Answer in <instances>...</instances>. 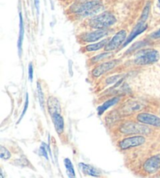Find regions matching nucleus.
Here are the masks:
<instances>
[{
	"instance_id": "f257e3e1",
	"label": "nucleus",
	"mask_w": 160,
	"mask_h": 178,
	"mask_svg": "<svg viewBox=\"0 0 160 178\" xmlns=\"http://www.w3.org/2000/svg\"><path fill=\"white\" fill-rule=\"evenodd\" d=\"M102 9L103 4L101 0H90L73 4L70 8V11L80 18H85L97 14Z\"/></svg>"
},
{
	"instance_id": "f03ea898",
	"label": "nucleus",
	"mask_w": 160,
	"mask_h": 178,
	"mask_svg": "<svg viewBox=\"0 0 160 178\" xmlns=\"http://www.w3.org/2000/svg\"><path fill=\"white\" fill-rule=\"evenodd\" d=\"M116 19L114 15L110 12H103L100 14L95 15L90 18L88 24L91 28L95 29L109 28L112 25L115 24Z\"/></svg>"
},
{
	"instance_id": "7ed1b4c3",
	"label": "nucleus",
	"mask_w": 160,
	"mask_h": 178,
	"mask_svg": "<svg viewBox=\"0 0 160 178\" xmlns=\"http://www.w3.org/2000/svg\"><path fill=\"white\" fill-rule=\"evenodd\" d=\"M159 59V53L153 49H145L138 51L134 56V63L138 65H147L157 62Z\"/></svg>"
},
{
	"instance_id": "20e7f679",
	"label": "nucleus",
	"mask_w": 160,
	"mask_h": 178,
	"mask_svg": "<svg viewBox=\"0 0 160 178\" xmlns=\"http://www.w3.org/2000/svg\"><path fill=\"white\" fill-rule=\"evenodd\" d=\"M109 33H110V31L108 30V28L97 29L94 32L82 34L78 36V38L81 39V42H82L83 43H93V42L98 41L100 38L106 36Z\"/></svg>"
},
{
	"instance_id": "39448f33",
	"label": "nucleus",
	"mask_w": 160,
	"mask_h": 178,
	"mask_svg": "<svg viewBox=\"0 0 160 178\" xmlns=\"http://www.w3.org/2000/svg\"><path fill=\"white\" fill-rule=\"evenodd\" d=\"M127 32L125 30H121L118 32L105 46V50L111 52L118 49L122 44H124V42L127 39Z\"/></svg>"
},
{
	"instance_id": "423d86ee",
	"label": "nucleus",
	"mask_w": 160,
	"mask_h": 178,
	"mask_svg": "<svg viewBox=\"0 0 160 178\" xmlns=\"http://www.w3.org/2000/svg\"><path fill=\"white\" fill-rule=\"evenodd\" d=\"M121 132L126 134H148L150 129L142 124H138L134 123H124L120 128Z\"/></svg>"
},
{
	"instance_id": "0eeeda50",
	"label": "nucleus",
	"mask_w": 160,
	"mask_h": 178,
	"mask_svg": "<svg viewBox=\"0 0 160 178\" xmlns=\"http://www.w3.org/2000/svg\"><path fill=\"white\" fill-rule=\"evenodd\" d=\"M145 143V138L143 136H134L127 137L120 142V148L122 150H127L129 148L140 146Z\"/></svg>"
},
{
	"instance_id": "6e6552de",
	"label": "nucleus",
	"mask_w": 160,
	"mask_h": 178,
	"mask_svg": "<svg viewBox=\"0 0 160 178\" xmlns=\"http://www.w3.org/2000/svg\"><path fill=\"white\" fill-rule=\"evenodd\" d=\"M138 122L144 125L153 126H160V118L149 113H140L137 116Z\"/></svg>"
},
{
	"instance_id": "1a4fd4ad",
	"label": "nucleus",
	"mask_w": 160,
	"mask_h": 178,
	"mask_svg": "<svg viewBox=\"0 0 160 178\" xmlns=\"http://www.w3.org/2000/svg\"><path fill=\"white\" fill-rule=\"evenodd\" d=\"M118 60H113V61H108V62H105L102 64H99L98 66H97L93 71H92V75L95 77H98L100 75H103L106 72H109L110 70L113 69V68H115V66L116 65V64L118 63Z\"/></svg>"
},
{
	"instance_id": "9d476101",
	"label": "nucleus",
	"mask_w": 160,
	"mask_h": 178,
	"mask_svg": "<svg viewBox=\"0 0 160 178\" xmlns=\"http://www.w3.org/2000/svg\"><path fill=\"white\" fill-rule=\"evenodd\" d=\"M160 168V155H154L144 164V170L148 173H153Z\"/></svg>"
},
{
	"instance_id": "9b49d317",
	"label": "nucleus",
	"mask_w": 160,
	"mask_h": 178,
	"mask_svg": "<svg viewBox=\"0 0 160 178\" xmlns=\"http://www.w3.org/2000/svg\"><path fill=\"white\" fill-rule=\"evenodd\" d=\"M147 28H148V26H147V24H145V22H143V21H138L137 25L134 28V29L131 32V33L130 34V35L127 37V39H126L125 42L124 43V44H123V46H122L123 47L127 46V45L129 44V43H130V42L134 39V38H135L137 36H138V35H139L140 34H141L143 32H144V31L147 29Z\"/></svg>"
},
{
	"instance_id": "f8f14e48",
	"label": "nucleus",
	"mask_w": 160,
	"mask_h": 178,
	"mask_svg": "<svg viewBox=\"0 0 160 178\" xmlns=\"http://www.w3.org/2000/svg\"><path fill=\"white\" fill-rule=\"evenodd\" d=\"M52 119L56 131L59 134L64 132V118L60 115V113H55L52 114Z\"/></svg>"
},
{
	"instance_id": "ddd939ff",
	"label": "nucleus",
	"mask_w": 160,
	"mask_h": 178,
	"mask_svg": "<svg viewBox=\"0 0 160 178\" xmlns=\"http://www.w3.org/2000/svg\"><path fill=\"white\" fill-rule=\"evenodd\" d=\"M24 21H23L22 13H20V28H19V35H18V41H17V48H18V53L21 57L22 53V45L23 41H24Z\"/></svg>"
},
{
	"instance_id": "4468645a",
	"label": "nucleus",
	"mask_w": 160,
	"mask_h": 178,
	"mask_svg": "<svg viewBox=\"0 0 160 178\" xmlns=\"http://www.w3.org/2000/svg\"><path fill=\"white\" fill-rule=\"evenodd\" d=\"M48 107H49V111L51 115L55 113H60L61 108L59 102L56 98L53 97H50L48 100Z\"/></svg>"
},
{
	"instance_id": "2eb2a0df",
	"label": "nucleus",
	"mask_w": 160,
	"mask_h": 178,
	"mask_svg": "<svg viewBox=\"0 0 160 178\" xmlns=\"http://www.w3.org/2000/svg\"><path fill=\"white\" fill-rule=\"evenodd\" d=\"M79 166L81 167V170H82L84 174L90 175L92 176H100V173L96 168L90 165H87L84 163H80Z\"/></svg>"
},
{
	"instance_id": "dca6fc26",
	"label": "nucleus",
	"mask_w": 160,
	"mask_h": 178,
	"mask_svg": "<svg viewBox=\"0 0 160 178\" xmlns=\"http://www.w3.org/2000/svg\"><path fill=\"white\" fill-rule=\"evenodd\" d=\"M109 39L108 38H105V39L101 40V41L98 42V43H94V44H90L88 46H85L84 49L87 52H93V51H97L98 49H102L103 47L106 46V45L108 43Z\"/></svg>"
},
{
	"instance_id": "f3484780",
	"label": "nucleus",
	"mask_w": 160,
	"mask_h": 178,
	"mask_svg": "<svg viewBox=\"0 0 160 178\" xmlns=\"http://www.w3.org/2000/svg\"><path fill=\"white\" fill-rule=\"evenodd\" d=\"M118 100H119L118 97H114V98H112L110 99V100H107L106 102H105L102 105H101V106H99L98 108V114H99V115L100 114H102L108 108H110V107L116 104L118 102Z\"/></svg>"
},
{
	"instance_id": "a211bd4d",
	"label": "nucleus",
	"mask_w": 160,
	"mask_h": 178,
	"mask_svg": "<svg viewBox=\"0 0 160 178\" xmlns=\"http://www.w3.org/2000/svg\"><path fill=\"white\" fill-rule=\"evenodd\" d=\"M64 165H65L66 169H67V175H68L69 177H75L76 175H75L74 169H73V165L72 164L71 161L67 158V159H64Z\"/></svg>"
},
{
	"instance_id": "6ab92c4d",
	"label": "nucleus",
	"mask_w": 160,
	"mask_h": 178,
	"mask_svg": "<svg viewBox=\"0 0 160 178\" xmlns=\"http://www.w3.org/2000/svg\"><path fill=\"white\" fill-rule=\"evenodd\" d=\"M113 55V53L106 51V53H103L98 54V55L92 57V58L91 59V61H92V63H96L98 62V61H103V60H105V59L106 58H110V57H111Z\"/></svg>"
},
{
	"instance_id": "aec40b11",
	"label": "nucleus",
	"mask_w": 160,
	"mask_h": 178,
	"mask_svg": "<svg viewBox=\"0 0 160 178\" xmlns=\"http://www.w3.org/2000/svg\"><path fill=\"white\" fill-rule=\"evenodd\" d=\"M37 90H38V101H39L40 106H41V109L45 111V97L44 94H43L42 89L39 83H37Z\"/></svg>"
},
{
	"instance_id": "412c9836",
	"label": "nucleus",
	"mask_w": 160,
	"mask_h": 178,
	"mask_svg": "<svg viewBox=\"0 0 160 178\" xmlns=\"http://www.w3.org/2000/svg\"><path fill=\"white\" fill-rule=\"evenodd\" d=\"M150 8H151L150 3H148L146 4L145 7H144V10H143L142 13H141V18H140V20H139L140 21L146 22L148 18L149 12H150Z\"/></svg>"
},
{
	"instance_id": "4be33fe9",
	"label": "nucleus",
	"mask_w": 160,
	"mask_h": 178,
	"mask_svg": "<svg viewBox=\"0 0 160 178\" xmlns=\"http://www.w3.org/2000/svg\"><path fill=\"white\" fill-rule=\"evenodd\" d=\"M0 148H1V149H0V151H1V153H0V157H1V159H8L11 157V154H10V152L7 148H4L3 146H1Z\"/></svg>"
},
{
	"instance_id": "5701e85b",
	"label": "nucleus",
	"mask_w": 160,
	"mask_h": 178,
	"mask_svg": "<svg viewBox=\"0 0 160 178\" xmlns=\"http://www.w3.org/2000/svg\"><path fill=\"white\" fill-rule=\"evenodd\" d=\"M47 150H48V146H46L45 144V143L41 144V147H40V154H41L42 156H44V157L48 160V159H49V156H48Z\"/></svg>"
},
{
	"instance_id": "b1692460",
	"label": "nucleus",
	"mask_w": 160,
	"mask_h": 178,
	"mask_svg": "<svg viewBox=\"0 0 160 178\" xmlns=\"http://www.w3.org/2000/svg\"><path fill=\"white\" fill-rule=\"evenodd\" d=\"M28 104H29V98H28V94H26V101H25V104H24V110H23L22 111V114H21V117H20V120H18L17 122V124L20 123V122L21 121V120L23 119V117L24 116V114H25L26 111H27V108H28Z\"/></svg>"
},
{
	"instance_id": "393cba45",
	"label": "nucleus",
	"mask_w": 160,
	"mask_h": 178,
	"mask_svg": "<svg viewBox=\"0 0 160 178\" xmlns=\"http://www.w3.org/2000/svg\"><path fill=\"white\" fill-rule=\"evenodd\" d=\"M121 78H122V75H114V76L110 77V78H109L108 79L106 80V83L107 84H112V83L117 82L119 79H121Z\"/></svg>"
},
{
	"instance_id": "a878e982",
	"label": "nucleus",
	"mask_w": 160,
	"mask_h": 178,
	"mask_svg": "<svg viewBox=\"0 0 160 178\" xmlns=\"http://www.w3.org/2000/svg\"><path fill=\"white\" fill-rule=\"evenodd\" d=\"M28 79L30 82H32L33 80V66L31 63H30L28 66Z\"/></svg>"
},
{
	"instance_id": "bb28decb",
	"label": "nucleus",
	"mask_w": 160,
	"mask_h": 178,
	"mask_svg": "<svg viewBox=\"0 0 160 178\" xmlns=\"http://www.w3.org/2000/svg\"><path fill=\"white\" fill-rule=\"evenodd\" d=\"M150 36L152 38H160V29L159 30L156 31V32H153L152 34H151Z\"/></svg>"
},
{
	"instance_id": "cd10ccee",
	"label": "nucleus",
	"mask_w": 160,
	"mask_h": 178,
	"mask_svg": "<svg viewBox=\"0 0 160 178\" xmlns=\"http://www.w3.org/2000/svg\"><path fill=\"white\" fill-rule=\"evenodd\" d=\"M35 1V7H36V10H37V13H39V1L38 0H34Z\"/></svg>"
},
{
	"instance_id": "c85d7f7f",
	"label": "nucleus",
	"mask_w": 160,
	"mask_h": 178,
	"mask_svg": "<svg viewBox=\"0 0 160 178\" xmlns=\"http://www.w3.org/2000/svg\"><path fill=\"white\" fill-rule=\"evenodd\" d=\"M158 6L160 7V0H158Z\"/></svg>"
},
{
	"instance_id": "c756f323",
	"label": "nucleus",
	"mask_w": 160,
	"mask_h": 178,
	"mask_svg": "<svg viewBox=\"0 0 160 178\" xmlns=\"http://www.w3.org/2000/svg\"><path fill=\"white\" fill-rule=\"evenodd\" d=\"M78 1H85V0H78Z\"/></svg>"
}]
</instances>
